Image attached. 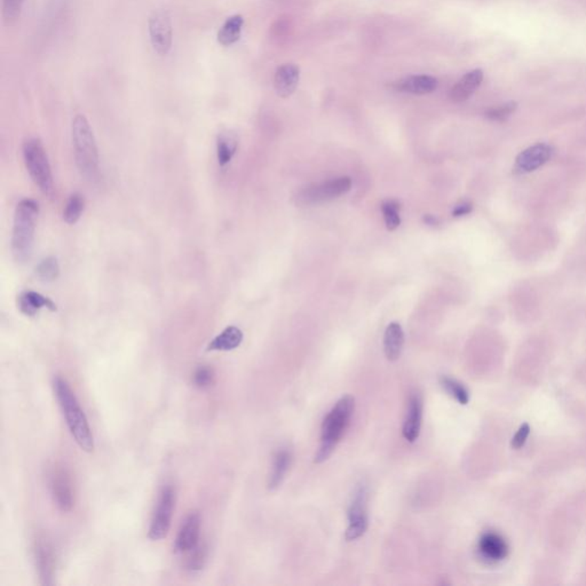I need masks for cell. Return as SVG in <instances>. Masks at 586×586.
Listing matches in <instances>:
<instances>
[{
  "label": "cell",
  "mask_w": 586,
  "mask_h": 586,
  "mask_svg": "<svg viewBox=\"0 0 586 586\" xmlns=\"http://www.w3.org/2000/svg\"><path fill=\"white\" fill-rule=\"evenodd\" d=\"M54 391L75 441L84 451H93V434L88 418L67 380L61 377L54 379Z\"/></svg>",
  "instance_id": "cell-1"
},
{
  "label": "cell",
  "mask_w": 586,
  "mask_h": 586,
  "mask_svg": "<svg viewBox=\"0 0 586 586\" xmlns=\"http://www.w3.org/2000/svg\"><path fill=\"white\" fill-rule=\"evenodd\" d=\"M39 215V205L34 199H23L17 204L14 215L12 253L17 264H27L32 257L35 231Z\"/></svg>",
  "instance_id": "cell-2"
},
{
  "label": "cell",
  "mask_w": 586,
  "mask_h": 586,
  "mask_svg": "<svg viewBox=\"0 0 586 586\" xmlns=\"http://www.w3.org/2000/svg\"><path fill=\"white\" fill-rule=\"evenodd\" d=\"M355 409V401L351 395H346L335 403L322 424L321 445L315 455L314 462L321 464L335 451V447L342 440L349 426Z\"/></svg>",
  "instance_id": "cell-3"
},
{
  "label": "cell",
  "mask_w": 586,
  "mask_h": 586,
  "mask_svg": "<svg viewBox=\"0 0 586 586\" xmlns=\"http://www.w3.org/2000/svg\"><path fill=\"white\" fill-rule=\"evenodd\" d=\"M72 141L78 168L86 178H93L99 170V153L93 131L84 115L72 121Z\"/></svg>",
  "instance_id": "cell-4"
},
{
  "label": "cell",
  "mask_w": 586,
  "mask_h": 586,
  "mask_svg": "<svg viewBox=\"0 0 586 586\" xmlns=\"http://www.w3.org/2000/svg\"><path fill=\"white\" fill-rule=\"evenodd\" d=\"M22 150H23L24 164L35 184L41 189L43 194L48 195V196L53 194L52 168H50L46 150L41 141L36 137L28 139L27 141H24Z\"/></svg>",
  "instance_id": "cell-5"
},
{
  "label": "cell",
  "mask_w": 586,
  "mask_h": 586,
  "mask_svg": "<svg viewBox=\"0 0 586 586\" xmlns=\"http://www.w3.org/2000/svg\"><path fill=\"white\" fill-rule=\"evenodd\" d=\"M352 181L349 177L332 179L322 184H313L304 188L297 195V203L300 205L315 204L321 202L331 201L346 194L351 189Z\"/></svg>",
  "instance_id": "cell-6"
},
{
  "label": "cell",
  "mask_w": 586,
  "mask_h": 586,
  "mask_svg": "<svg viewBox=\"0 0 586 586\" xmlns=\"http://www.w3.org/2000/svg\"><path fill=\"white\" fill-rule=\"evenodd\" d=\"M175 507V491L171 486L162 489L158 497L157 506L151 519L148 536L153 540H161L168 536L171 528L172 518Z\"/></svg>",
  "instance_id": "cell-7"
},
{
  "label": "cell",
  "mask_w": 586,
  "mask_h": 586,
  "mask_svg": "<svg viewBox=\"0 0 586 586\" xmlns=\"http://www.w3.org/2000/svg\"><path fill=\"white\" fill-rule=\"evenodd\" d=\"M148 31L155 52L161 57L168 55L173 44V27L168 10H154L148 21Z\"/></svg>",
  "instance_id": "cell-8"
},
{
  "label": "cell",
  "mask_w": 586,
  "mask_h": 586,
  "mask_svg": "<svg viewBox=\"0 0 586 586\" xmlns=\"http://www.w3.org/2000/svg\"><path fill=\"white\" fill-rule=\"evenodd\" d=\"M349 528L346 540H355L364 535L368 528V488L361 483L356 487L349 509Z\"/></svg>",
  "instance_id": "cell-9"
},
{
  "label": "cell",
  "mask_w": 586,
  "mask_h": 586,
  "mask_svg": "<svg viewBox=\"0 0 586 586\" xmlns=\"http://www.w3.org/2000/svg\"><path fill=\"white\" fill-rule=\"evenodd\" d=\"M50 493L55 504L62 512H70L75 504L74 490L70 476L66 469L57 467L50 474Z\"/></svg>",
  "instance_id": "cell-10"
},
{
  "label": "cell",
  "mask_w": 586,
  "mask_h": 586,
  "mask_svg": "<svg viewBox=\"0 0 586 586\" xmlns=\"http://www.w3.org/2000/svg\"><path fill=\"white\" fill-rule=\"evenodd\" d=\"M199 534H201V516L199 513L194 511L186 518L179 530L175 544V552L187 553L195 549L199 542Z\"/></svg>",
  "instance_id": "cell-11"
},
{
  "label": "cell",
  "mask_w": 586,
  "mask_h": 586,
  "mask_svg": "<svg viewBox=\"0 0 586 586\" xmlns=\"http://www.w3.org/2000/svg\"><path fill=\"white\" fill-rule=\"evenodd\" d=\"M35 556L41 583L50 585L53 583L55 573V553L53 545L46 537H39L35 546Z\"/></svg>",
  "instance_id": "cell-12"
},
{
  "label": "cell",
  "mask_w": 586,
  "mask_h": 586,
  "mask_svg": "<svg viewBox=\"0 0 586 586\" xmlns=\"http://www.w3.org/2000/svg\"><path fill=\"white\" fill-rule=\"evenodd\" d=\"M552 155L549 144H538L527 148L516 157V170L520 173H529L545 164Z\"/></svg>",
  "instance_id": "cell-13"
},
{
  "label": "cell",
  "mask_w": 586,
  "mask_h": 586,
  "mask_svg": "<svg viewBox=\"0 0 586 586\" xmlns=\"http://www.w3.org/2000/svg\"><path fill=\"white\" fill-rule=\"evenodd\" d=\"M478 549L480 556L483 560H486L487 563H499L509 556V549L505 538L494 531L483 534L480 538Z\"/></svg>",
  "instance_id": "cell-14"
},
{
  "label": "cell",
  "mask_w": 586,
  "mask_h": 586,
  "mask_svg": "<svg viewBox=\"0 0 586 586\" xmlns=\"http://www.w3.org/2000/svg\"><path fill=\"white\" fill-rule=\"evenodd\" d=\"M422 419V399L420 394L413 392L409 398L406 419L403 424V436L409 442H415L420 434Z\"/></svg>",
  "instance_id": "cell-15"
},
{
  "label": "cell",
  "mask_w": 586,
  "mask_h": 586,
  "mask_svg": "<svg viewBox=\"0 0 586 586\" xmlns=\"http://www.w3.org/2000/svg\"><path fill=\"white\" fill-rule=\"evenodd\" d=\"M438 86H439V81L432 76H426V75L409 76L400 81H394L392 84V88L395 90L403 92V93L417 94V95L432 93L438 88Z\"/></svg>",
  "instance_id": "cell-16"
},
{
  "label": "cell",
  "mask_w": 586,
  "mask_h": 586,
  "mask_svg": "<svg viewBox=\"0 0 586 586\" xmlns=\"http://www.w3.org/2000/svg\"><path fill=\"white\" fill-rule=\"evenodd\" d=\"M300 70L295 64H284L278 68L274 78V86L278 97H289L298 86Z\"/></svg>",
  "instance_id": "cell-17"
},
{
  "label": "cell",
  "mask_w": 586,
  "mask_h": 586,
  "mask_svg": "<svg viewBox=\"0 0 586 586\" xmlns=\"http://www.w3.org/2000/svg\"><path fill=\"white\" fill-rule=\"evenodd\" d=\"M483 81V72L480 69L469 71L464 77L460 78L457 84L450 90V99L453 102H464L467 100Z\"/></svg>",
  "instance_id": "cell-18"
},
{
  "label": "cell",
  "mask_w": 586,
  "mask_h": 586,
  "mask_svg": "<svg viewBox=\"0 0 586 586\" xmlns=\"http://www.w3.org/2000/svg\"><path fill=\"white\" fill-rule=\"evenodd\" d=\"M404 333L399 323H391L384 335V351L389 361H398L402 354Z\"/></svg>",
  "instance_id": "cell-19"
},
{
  "label": "cell",
  "mask_w": 586,
  "mask_h": 586,
  "mask_svg": "<svg viewBox=\"0 0 586 586\" xmlns=\"http://www.w3.org/2000/svg\"><path fill=\"white\" fill-rule=\"evenodd\" d=\"M44 307L50 309V311H57L55 304L38 292H24L19 298V309H20L21 312L23 313L24 315L35 316L39 309H44Z\"/></svg>",
  "instance_id": "cell-20"
},
{
  "label": "cell",
  "mask_w": 586,
  "mask_h": 586,
  "mask_svg": "<svg viewBox=\"0 0 586 586\" xmlns=\"http://www.w3.org/2000/svg\"><path fill=\"white\" fill-rule=\"evenodd\" d=\"M243 333L236 326H228L220 335H217L208 345V351H233L241 345Z\"/></svg>",
  "instance_id": "cell-21"
},
{
  "label": "cell",
  "mask_w": 586,
  "mask_h": 586,
  "mask_svg": "<svg viewBox=\"0 0 586 586\" xmlns=\"http://www.w3.org/2000/svg\"><path fill=\"white\" fill-rule=\"evenodd\" d=\"M244 24V19L241 15H233L228 17L224 26L218 32L219 44L222 46H231L241 38L242 29Z\"/></svg>",
  "instance_id": "cell-22"
},
{
  "label": "cell",
  "mask_w": 586,
  "mask_h": 586,
  "mask_svg": "<svg viewBox=\"0 0 586 586\" xmlns=\"http://www.w3.org/2000/svg\"><path fill=\"white\" fill-rule=\"evenodd\" d=\"M237 135L234 132H222L217 139V156H218L219 165L226 166L231 161L237 149Z\"/></svg>",
  "instance_id": "cell-23"
},
{
  "label": "cell",
  "mask_w": 586,
  "mask_h": 586,
  "mask_svg": "<svg viewBox=\"0 0 586 586\" xmlns=\"http://www.w3.org/2000/svg\"><path fill=\"white\" fill-rule=\"evenodd\" d=\"M291 464V452L282 449L275 455L273 469L269 476V489L274 490L281 486L285 474L288 472L289 466Z\"/></svg>",
  "instance_id": "cell-24"
},
{
  "label": "cell",
  "mask_w": 586,
  "mask_h": 586,
  "mask_svg": "<svg viewBox=\"0 0 586 586\" xmlns=\"http://www.w3.org/2000/svg\"><path fill=\"white\" fill-rule=\"evenodd\" d=\"M440 384L443 389H446V392L452 396L457 402L460 403L462 406L467 404L469 401V393L465 386L462 385V382L458 380L448 377V375H442L440 378Z\"/></svg>",
  "instance_id": "cell-25"
},
{
  "label": "cell",
  "mask_w": 586,
  "mask_h": 586,
  "mask_svg": "<svg viewBox=\"0 0 586 586\" xmlns=\"http://www.w3.org/2000/svg\"><path fill=\"white\" fill-rule=\"evenodd\" d=\"M85 201L79 194L71 195L64 206V220L69 225H75L81 219V213L84 212Z\"/></svg>",
  "instance_id": "cell-26"
},
{
  "label": "cell",
  "mask_w": 586,
  "mask_h": 586,
  "mask_svg": "<svg viewBox=\"0 0 586 586\" xmlns=\"http://www.w3.org/2000/svg\"><path fill=\"white\" fill-rule=\"evenodd\" d=\"M24 0H1L3 23L12 26L20 19Z\"/></svg>",
  "instance_id": "cell-27"
},
{
  "label": "cell",
  "mask_w": 586,
  "mask_h": 586,
  "mask_svg": "<svg viewBox=\"0 0 586 586\" xmlns=\"http://www.w3.org/2000/svg\"><path fill=\"white\" fill-rule=\"evenodd\" d=\"M382 211L384 219H385L386 227L389 231H394L399 227L400 224H401L399 215V202L393 201V199L384 202L382 204Z\"/></svg>",
  "instance_id": "cell-28"
},
{
  "label": "cell",
  "mask_w": 586,
  "mask_h": 586,
  "mask_svg": "<svg viewBox=\"0 0 586 586\" xmlns=\"http://www.w3.org/2000/svg\"><path fill=\"white\" fill-rule=\"evenodd\" d=\"M38 277L41 278V281L52 282L57 280L60 274V267L57 264V259L53 257H48L39 262V265L36 268Z\"/></svg>",
  "instance_id": "cell-29"
},
{
  "label": "cell",
  "mask_w": 586,
  "mask_h": 586,
  "mask_svg": "<svg viewBox=\"0 0 586 586\" xmlns=\"http://www.w3.org/2000/svg\"><path fill=\"white\" fill-rule=\"evenodd\" d=\"M186 567L189 570H201L204 567L208 558V549L204 545H197L195 549L187 552Z\"/></svg>",
  "instance_id": "cell-30"
},
{
  "label": "cell",
  "mask_w": 586,
  "mask_h": 586,
  "mask_svg": "<svg viewBox=\"0 0 586 586\" xmlns=\"http://www.w3.org/2000/svg\"><path fill=\"white\" fill-rule=\"evenodd\" d=\"M516 107H518V104L516 102H507V104H502L499 107L491 108L487 111L486 116L491 121H505L516 110Z\"/></svg>",
  "instance_id": "cell-31"
},
{
  "label": "cell",
  "mask_w": 586,
  "mask_h": 586,
  "mask_svg": "<svg viewBox=\"0 0 586 586\" xmlns=\"http://www.w3.org/2000/svg\"><path fill=\"white\" fill-rule=\"evenodd\" d=\"M215 382V372L208 367H199L194 373V384L198 389H208Z\"/></svg>",
  "instance_id": "cell-32"
},
{
  "label": "cell",
  "mask_w": 586,
  "mask_h": 586,
  "mask_svg": "<svg viewBox=\"0 0 586 586\" xmlns=\"http://www.w3.org/2000/svg\"><path fill=\"white\" fill-rule=\"evenodd\" d=\"M530 431H531V429H530L528 422H525L520 426V429H518V432L516 433V436H513L512 441H511V447L513 449L519 450L525 446V443L529 436Z\"/></svg>",
  "instance_id": "cell-33"
},
{
  "label": "cell",
  "mask_w": 586,
  "mask_h": 586,
  "mask_svg": "<svg viewBox=\"0 0 586 586\" xmlns=\"http://www.w3.org/2000/svg\"><path fill=\"white\" fill-rule=\"evenodd\" d=\"M472 204H469V203H462V204L458 205V206L453 210L452 215H453V217H462V215L471 213V212H472Z\"/></svg>",
  "instance_id": "cell-34"
},
{
  "label": "cell",
  "mask_w": 586,
  "mask_h": 586,
  "mask_svg": "<svg viewBox=\"0 0 586 586\" xmlns=\"http://www.w3.org/2000/svg\"><path fill=\"white\" fill-rule=\"evenodd\" d=\"M424 222H425L427 225H438V220H436L434 217H432V215H426V217H424Z\"/></svg>",
  "instance_id": "cell-35"
}]
</instances>
